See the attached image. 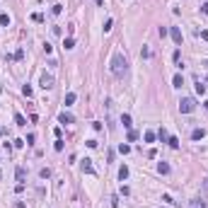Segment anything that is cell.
I'll use <instances>...</instances> for the list:
<instances>
[{
  "mask_svg": "<svg viewBox=\"0 0 208 208\" xmlns=\"http://www.w3.org/2000/svg\"><path fill=\"white\" fill-rule=\"evenodd\" d=\"M126 58L121 53H114V58H111V73H114V78H124L128 73V68H126Z\"/></svg>",
  "mask_w": 208,
  "mask_h": 208,
  "instance_id": "6da1fadb",
  "label": "cell"
},
{
  "mask_svg": "<svg viewBox=\"0 0 208 208\" xmlns=\"http://www.w3.org/2000/svg\"><path fill=\"white\" fill-rule=\"evenodd\" d=\"M194 109H196L194 97H181V99H179V111H181V114H191Z\"/></svg>",
  "mask_w": 208,
  "mask_h": 208,
  "instance_id": "7a4b0ae2",
  "label": "cell"
},
{
  "mask_svg": "<svg viewBox=\"0 0 208 208\" xmlns=\"http://www.w3.org/2000/svg\"><path fill=\"white\" fill-rule=\"evenodd\" d=\"M39 85H41L44 90H53V87H56V80H53V75L44 73V75H41V80H39Z\"/></svg>",
  "mask_w": 208,
  "mask_h": 208,
  "instance_id": "3957f363",
  "label": "cell"
},
{
  "mask_svg": "<svg viewBox=\"0 0 208 208\" xmlns=\"http://www.w3.org/2000/svg\"><path fill=\"white\" fill-rule=\"evenodd\" d=\"M80 170H82L85 174H94V167H92V160H87V157H85V160L80 162Z\"/></svg>",
  "mask_w": 208,
  "mask_h": 208,
  "instance_id": "277c9868",
  "label": "cell"
},
{
  "mask_svg": "<svg viewBox=\"0 0 208 208\" xmlns=\"http://www.w3.org/2000/svg\"><path fill=\"white\" fill-rule=\"evenodd\" d=\"M170 36H172L174 44H181V29L179 27H172V29H170Z\"/></svg>",
  "mask_w": 208,
  "mask_h": 208,
  "instance_id": "5b68a950",
  "label": "cell"
},
{
  "mask_svg": "<svg viewBox=\"0 0 208 208\" xmlns=\"http://www.w3.org/2000/svg\"><path fill=\"white\" fill-rule=\"evenodd\" d=\"M203 136H206L203 128H194V131H191V140H203Z\"/></svg>",
  "mask_w": 208,
  "mask_h": 208,
  "instance_id": "8992f818",
  "label": "cell"
},
{
  "mask_svg": "<svg viewBox=\"0 0 208 208\" xmlns=\"http://www.w3.org/2000/svg\"><path fill=\"white\" fill-rule=\"evenodd\" d=\"M119 179H121V181L128 179V167H126V165H121V167H119Z\"/></svg>",
  "mask_w": 208,
  "mask_h": 208,
  "instance_id": "52a82bcc",
  "label": "cell"
},
{
  "mask_svg": "<svg viewBox=\"0 0 208 208\" xmlns=\"http://www.w3.org/2000/svg\"><path fill=\"white\" fill-rule=\"evenodd\" d=\"M15 177H17V181L22 184V181H24V177H27V170H24V167H17V172H15Z\"/></svg>",
  "mask_w": 208,
  "mask_h": 208,
  "instance_id": "ba28073f",
  "label": "cell"
},
{
  "mask_svg": "<svg viewBox=\"0 0 208 208\" xmlns=\"http://www.w3.org/2000/svg\"><path fill=\"white\" fill-rule=\"evenodd\" d=\"M73 46H75V39H73V36H68V39H63V48H65V51H70Z\"/></svg>",
  "mask_w": 208,
  "mask_h": 208,
  "instance_id": "9c48e42d",
  "label": "cell"
},
{
  "mask_svg": "<svg viewBox=\"0 0 208 208\" xmlns=\"http://www.w3.org/2000/svg\"><path fill=\"white\" fill-rule=\"evenodd\" d=\"M58 121H61V124H73V116L63 111V114H58Z\"/></svg>",
  "mask_w": 208,
  "mask_h": 208,
  "instance_id": "30bf717a",
  "label": "cell"
},
{
  "mask_svg": "<svg viewBox=\"0 0 208 208\" xmlns=\"http://www.w3.org/2000/svg\"><path fill=\"white\" fill-rule=\"evenodd\" d=\"M10 22H12L10 15H8V12H3V15H0V24H3V27H10Z\"/></svg>",
  "mask_w": 208,
  "mask_h": 208,
  "instance_id": "8fae6325",
  "label": "cell"
},
{
  "mask_svg": "<svg viewBox=\"0 0 208 208\" xmlns=\"http://www.w3.org/2000/svg\"><path fill=\"white\" fill-rule=\"evenodd\" d=\"M157 172H160V174H170V165H167V162H160V165H157Z\"/></svg>",
  "mask_w": 208,
  "mask_h": 208,
  "instance_id": "7c38bea8",
  "label": "cell"
},
{
  "mask_svg": "<svg viewBox=\"0 0 208 208\" xmlns=\"http://www.w3.org/2000/svg\"><path fill=\"white\" fill-rule=\"evenodd\" d=\"M15 124L17 126H27V119L22 116V114H15Z\"/></svg>",
  "mask_w": 208,
  "mask_h": 208,
  "instance_id": "4fadbf2b",
  "label": "cell"
},
{
  "mask_svg": "<svg viewBox=\"0 0 208 208\" xmlns=\"http://www.w3.org/2000/svg\"><path fill=\"white\" fill-rule=\"evenodd\" d=\"M121 124H124V126L131 131V116H128V114H121Z\"/></svg>",
  "mask_w": 208,
  "mask_h": 208,
  "instance_id": "5bb4252c",
  "label": "cell"
},
{
  "mask_svg": "<svg viewBox=\"0 0 208 208\" xmlns=\"http://www.w3.org/2000/svg\"><path fill=\"white\" fill-rule=\"evenodd\" d=\"M172 85H174V87H181V85H184V80H181V75H179V73H177V75L172 78Z\"/></svg>",
  "mask_w": 208,
  "mask_h": 208,
  "instance_id": "9a60e30c",
  "label": "cell"
},
{
  "mask_svg": "<svg viewBox=\"0 0 208 208\" xmlns=\"http://www.w3.org/2000/svg\"><path fill=\"white\" fill-rule=\"evenodd\" d=\"M167 143L172 145V148H179V138L177 136H167Z\"/></svg>",
  "mask_w": 208,
  "mask_h": 208,
  "instance_id": "2e32d148",
  "label": "cell"
},
{
  "mask_svg": "<svg viewBox=\"0 0 208 208\" xmlns=\"http://www.w3.org/2000/svg\"><path fill=\"white\" fill-rule=\"evenodd\" d=\"M73 102H75V92H68V94H65V107H70Z\"/></svg>",
  "mask_w": 208,
  "mask_h": 208,
  "instance_id": "e0dca14e",
  "label": "cell"
},
{
  "mask_svg": "<svg viewBox=\"0 0 208 208\" xmlns=\"http://www.w3.org/2000/svg\"><path fill=\"white\" fill-rule=\"evenodd\" d=\"M119 153H121V155H128V153H131V145L121 143V145H119Z\"/></svg>",
  "mask_w": 208,
  "mask_h": 208,
  "instance_id": "ac0fdd59",
  "label": "cell"
},
{
  "mask_svg": "<svg viewBox=\"0 0 208 208\" xmlns=\"http://www.w3.org/2000/svg\"><path fill=\"white\" fill-rule=\"evenodd\" d=\"M145 143H153V140H155V138H157V136H155V133H153V131H145Z\"/></svg>",
  "mask_w": 208,
  "mask_h": 208,
  "instance_id": "d6986e66",
  "label": "cell"
},
{
  "mask_svg": "<svg viewBox=\"0 0 208 208\" xmlns=\"http://www.w3.org/2000/svg\"><path fill=\"white\" fill-rule=\"evenodd\" d=\"M39 177H41V179H48V177H51V170H48V167L39 170Z\"/></svg>",
  "mask_w": 208,
  "mask_h": 208,
  "instance_id": "ffe728a7",
  "label": "cell"
},
{
  "mask_svg": "<svg viewBox=\"0 0 208 208\" xmlns=\"http://www.w3.org/2000/svg\"><path fill=\"white\" fill-rule=\"evenodd\" d=\"M196 92H199V94H206V85L201 80H196Z\"/></svg>",
  "mask_w": 208,
  "mask_h": 208,
  "instance_id": "44dd1931",
  "label": "cell"
},
{
  "mask_svg": "<svg viewBox=\"0 0 208 208\" xmlns=\"http://www.w3.org/2000/svg\"><path fill=\"white\" fill-rule=\"evenodd\" d=\"M172 58H174V63H177V65L181 63V51H179V48H177V51L172 53Z\"/></svg>",
  "mask_w": 208,
  "mask_h": 208,
  "instance_id": "7402d4cb",
  "label": "cell"
},
{
  "mask_svg": "<svg viewBox=\"0 0 208 208\" xmlns=\"http://www.w3.org/2000/svg\"><path fill=\"white\" fill-rule=\"evenodd\" d=\"M111 27H114V19L109 17L107 22H104V32H111Z\"/></svg>",
  "mask_w": 208,
  "mask_h": 208,
  "instance_id": "603a6c76",
  "label": "cell"
},
{
  "mask_svg": "<svg viewBox=\"0 0 208 208\" xmlns=\"http://www.w3.org/2000/svg\"><path fill=\"white\" fill-rule=\"evenodd\" d=\"M53 148H56V150H58V153H61V150H63V140H61V138H56V143H53Z\"/></svg>",
  "mask_w": 208,
  "mask_h": 208,
  "instance_id": "cb8c5ba5",
  "label": "cell"
},
{
  "mask_svg": "<svg viewBox=\"0 0 208 208\" xmlns=\"http://www.w3.org/2000/svg\"><path fill=\"white\" fill-rule=\"evenodd\" d=\"M32 19H34V22H44V15H41V12H34V15H32Z\"/></svg>",
  "mask_w": 208,
  "mask_h": 208,
  "instance_id": "d4e9b609",
  "label": "cell"
},
{
  "mask_svg": "<svg viewBox=\"0 0 208 208\" xmlns=\"http://www.w3.org/2000/svg\"><path fill=\"white\" fill-rule=\"evenodd\" d=\"M22 92H24V97H32V85H24V87H22Z\"/></svg>",
  "mask_w": 208,
  "mask_h": 208,
  "instance_id": "484cf974",
  "label": "cell"
},
{
  "mask_svg": "<svg viewBox=\"0 0 208 208\" xmlns=\"http://www.w3.org/2000/svg\"><path fill=\"white\" fill-rule=\"evenodd\" d=\"M157 138H160V140H167V131H165V128H160V131H157Z\"/></svg>",
  "mask_w": 208,
  "mask_h": 208,
  "instance_id": "4316f807",
  "label": "cell"
},
{
  "mask_svg": "<svg viewBox=\"0 0 208 208\" xmlns=\"http://www.w3.org/2000/svg\"><path fill=\"white\" fill-rule=\"evenodd\" d=\"M157 34H160V36H162V39H165V36L170 34V29H167V27H160V29H157Z\"/></svg>",
  "mask_w": 208,
  "mask_h": 208,
  "instance_id": "83f0119b",
  "label": "cell"
},
{
  "mask_svg": "<svg viewBox=\"0 0 208 208\" xmlns=\"http://www.w3.org/2000/svg\"><path fill=\"white\" fill-rule=\"evenodd\" d=\"M51 12H53V15H61V12H63V8H61V5H53V8H51Z\"/></svg>",
  "mask_w": 208,
  "mask_h": 208,
  "instance_id": "f1b7e54d",
  "label": "cell"
},
{
  "mask_svg": "<svg viewBox=\"0 0 208 208\" xmlns=\"http://www.w3.org/2000/svg\"><path fill=\"white\" fill-rule=\"evenodd\" d=\"M140 56H143V58H150V48H148V46H143V51H140Z\"/></svg>",
  "mask_w": 208,
  "mask_h": 208,
  "instance_id": "f546056e",
  "label": "cell"
},
{
  "mask_svg": "<svg viewBox=\"0 0 208 208\" xmlns=\"http://www.w3.org/2000/svg\"><path fill=\"white\" fill-rule=\"evenodd\" d=\"M51 51H53V46H51L48 41H46V44H44V53H51Z\"/></svg>",
  "mask_w": 208,
  "mask_h": 208,
  "instance_id": "4dcf8cb0",
  "label": "cell"
},
{
  "mask_svg": "<svg viewBox=\"0 0 208 208\" xmlns=\"http://www.w3.org/2000/svg\"><path fill=\"white\" fill-rule=\"evenodd\" d=\"M15 58H17V61H22V58H24V51H22V48H17V53H15Z\"/></svg>",
  "mask_w": 208,
  "mask_h": 208,
  "instance_id": "1f68e13d",
  "label": "cell"
},
{
  "mask_svg": "<svg viewBox=\"0 0 208 208\" xmlns=\"http://www.w3.org/2000/svg\"><path fill=\"white\" fill-rule=\"evenodd\" d=\"M34 140H36V138H34V133H29V136H27V140H24V143H27V145H32V143H34Z\"/></svg>",
  "mask_w": 208,
  "mask_h": 208,
  "instance_id": "d6a6232c",
  "label": "cell"
},
{
  "mask_svg": "<svg viewBox=\"0 0 208 208\" xmlns=\"http://www.w3.org/2000/svg\"><path fill=\"white\" fill-rule=\"evenodd\" d=\"M201 39H203V41H208V29H203V32H201Z\"/></svg>",
  "mask_w": 208,
  "mask_h": 208,
  "instance_id": "836d02e7",
  "label": "cell"
},
{
  "mask_svg": "<svg viewBox=\"0 0 208 208\" xmlns=\"http://www.w3.org/2000/svg\"><path fill=\"white\" fill-rule=\"evenodd\" d=\"M201 12H203V15H208V3H203V5H201Z\"/></svg>",
  "mask_w": 208,
  "mask_h": 208,
  "instance_id": "e575fe53",
  "label": "cell"
},
{
  "mask_svg": "<svg viewBox=\"0 0 208 208\" xmlns=\"http://www.w3.org/2000/svg\"><path fill=\"white\" fill-rule=\"evenodd\" d=\"M203 107H206V109H208V102H206V104H203Z\"/></svg>",
  "mask_w": 208,
  "mask_h": 208,
  "instance_id": "d590c367",
  "label": "cell"
},
{
  "mask_svg": "<svg viewBox=\"0 0 208 208\" xmlns=\"http://www.w3.org/2000/svg\"><path fill=\"white\" fill-rule=\"evenodd\" d=\"M0 179H3V172H0Z\"/></svg>",
  "mask_w": 208,
  "mask_h": 208,
  "instance_id": "8d00e7d4",
  "label": "cell"
},
{
  "mask_svg": "<svg viewBox=\"0 0 208 208\" xmlns=\"http://www.w3.org/2000/svg\"><path fill=\"white\" fill-rule=\"evenodd\" d=\"M191 208H194V206H191Z\"/></svg>",
  "mask_w": 208,
  "mask_h": 208,
  "instance_id": "74e56055",
  "label": "cell"
}]
</instances>
